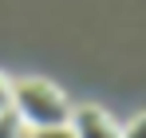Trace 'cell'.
Instances as JSON below:
<instances>
[{
    "instance_id": "cell-1",
    "label": "cell",
    "mask_w": 146,
    "mask_h": 138,
    "mask_svg": "<svg viewBox=\"0 0 146 138\" xmlns=\"http://www.w3.org/2000/svg\"><path fill=\"white\" fill-rule=\"evenodd\" d=\"M12 111L28 130H48L71 122V99L48 79H16L12 83Z\"/></svg>"
},
{
    "instance_id": "cell-2",
    "label": "cell",
    "mask_w": 146,
    "mask_h": 138,
    "mask_svg": "<svg viewBox=\"0 0 146 138\" xmlns=\"http://www.w3.org/2000/svg\"><path fill=\"white\" fill-rule=\"evenodd\" d=\"M71 134L75 138H122V126L107 115L95 103H83V107H71Z\"/></svg>"
},
{
    "instance_id": "cell-3",
    "label": "cell",
    "mask_w": 146,
    "mask_h": 138,
    "mask_svg": "<svg viewBox=\"0 0 146 138\" xmlns=\"http://www.w3.org/2000/svg\"><path fill=\"white\" fill-rule=\"evenodd\" d=\"M122 138H146V115H134L122 126Z\"/></svg>"
},
{
    "instance_id": "cell-4",
    "label": "cell",
    "mask_w": 146,
    "mask_h": 138,
    "mask_svg": "<svg viewBox=\"0 0 146 138\" xmlns=\"http://www.w3.org/2000/svg\"><path fill=\"white\" fill-rule=\"evenodd\" d=\"M8 111H12V79L0 75V115H8Z\"/></svg>"
},
{
    "instance_id": "cell-5",
    "label": "cell",
    "mask_w": 146,
    "mask_h": 138,
    "mask_svg": "<svg viewBox=\"0 0 146 138\" xmlns=\"http://www.w3.org/2000/svg\"><path fill=\"white\" fill-rule=\"evenodd\" d=\"M28 138H75L71 126H48V130H32Z\"/></svg>"
}]
</instances>
